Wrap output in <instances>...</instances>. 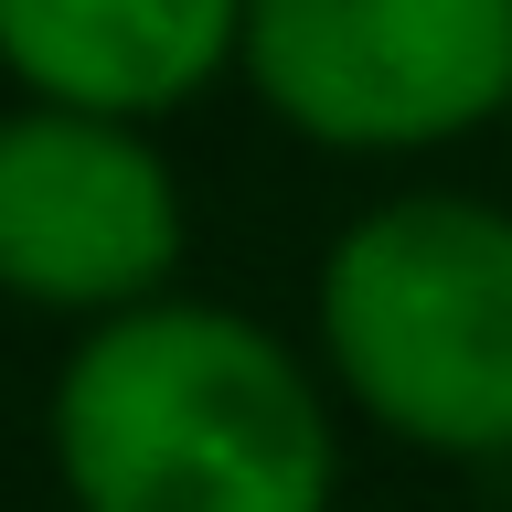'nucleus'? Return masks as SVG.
Listing matches in <instances>:
<instances>
[{"mask_svg": "<svg viewBox=\"0 0 512 512\" xmlns=\"http://www.w3.org/2000/svg\"><path fill=\"white\" fill-rule=\"evenodd\" d=\"M64 512H342V395L310 342L235 299H139L43 384Z\"/></svg>", "mask_w": 512, "mask_h": 512, "instance_id": "nucleus-1", "label": "nucleus"}, {"mask_svg": "<svg viewBox=\"0 0 512 512\" xmlns=\"http://www.w3.org/2000/svg\"><path fill=\"white\" fill-rule=\"evenodd\" d=\"M310 352L352 427L448 470L512 459V203L406 182L342 214L310 267Z\"/></svg>", "mask_w": 512, "mask_h": 512, "instance_id": "nucleus-2", "label": "nucleus"}, {"mask_svg": "<svg viewBox=\"0 0 512 512\" xmlns=\"http://www.w3.org/2000/svg\"><path fill=\"white\" fill-rule=\"evenodd\" d=\"M235 86L331 160H438L512 128V0H246Z\"/></svg>", "mask_w": 512, "mask_h": 512, "instance_id": "nucleus-3", "label": "nucleus"}, {"mask_svg": "<svg viewBox=\"0 0 512 512\" xmlns=\"http://www.w3.org/2000/svg\"><path fill=\"white\" fill-rule=\"evenodd\" d=\"M192 256V192L160 128L96 107H0V299L64 331L171 299Z\"/></svg>", "mask_w": 512, "mask_h": 512, "instance_id": "nucleus-4", "label": "nucleus"}, {"mask_svg": "<svg viewBox=\"0 0 512 512\" xmlns=\"http://www.w3.org/2000/svg\"><path fill=\"white\" fill-rule=\"evenodd\" d=\"M246 64V0H0V75L43 107L182 118Z\"/></svg>", "mask_w": 512, "mask_h": 512, "instance_id": "nucleus-5", "label": "nucleus"}]
</instances>
